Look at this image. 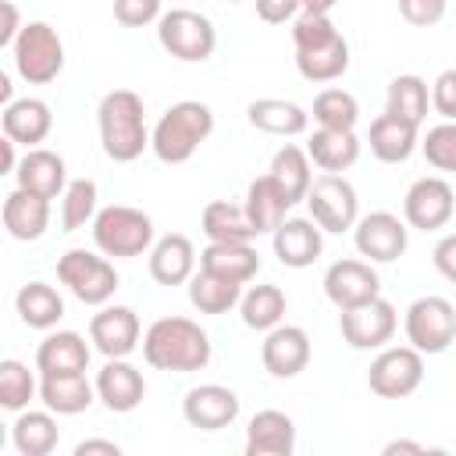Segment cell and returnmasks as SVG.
<instances>
[{"mask_svg":"<svg viewBox=\"0 0 456 456\" xmlns=\"http://www.w3.org/2000/svg\"><path fill=\"white\" fill-rule=\"evenodd\" d=\"M142 360L157 370L192 374L210 363V338L189 317H160L142 335Z\"/></svg>","mask_w":456,"mask_h":456,"instance_id":"obj_1","label":"cell"},{"mask_svg":"<svg viewBox=\"0 0 456 456\" xmlns=\"http://www.w3.org/2000/svg\"><path fill=\"white\" fill-rule=\"evenodd\" d=\"M142 114H146L142 110V96L132 93V89H110L100 100V107H96L100 142H103V153L114 164H132L150 146V132H146V118Z\"/></svg>","mask_w":456,"mask_h":456,"instance_id":"obj_2","label":"cell"},{"mask_svg":"<svg viewBox=\"0 0 456 456\" xmlns=\"http://www.w3.org/2000/svg\"><path fill=\"white\" fill-rule=\"evenodd\" d=\"M214 132V110L200 100H182L160 114V121L150 132V150L164 164H185L200 142Z\"/></svg>","mask_w":456,"mask_h":456,"instance_id":"obj_3","label":"cell"},{"mask_svg":"<svg viewBox=\"0 0 456 456\" xmlns=\"http://www.w3.org/2000/svg\"><path fill=\"white\" fill-rule=\"evenodd\" d=\"M93 242L103 256H142L153 246V221L139 207L110 203L93 217Z\"/></svg>","mask_w":456,"mask_h":456,"instance_id":"obj_4","label":"cell"},{"mask_svg":"<svg viewBox=\"0 0 456 456\" xmlns=\"http://www.w3.org/2000/svg\"><path fill=\"white\" fill-rule=\"evenodd\" d=\"M11 61L28 86H46L64 71V43L53 25L28 21L11 46Z\"/></svg>","mask_w":456,"mask_h":456,"instance_id":"obj_5","label":"cell"},{"mask_svg":"<svg viewBox=\"0 0 456 456\" xmlns=\"http://www.w3.org/2000/svg\"><path fill=\"white\" fill-rule=\"evenodd\" d=\"M157 39H160V46H164L171 57H178V61H185V64H200V61H207V57L214 53V46H217V28H214V21H210L207 14L189 11V7H175V11L160 14V21H157Z\"/></svg>","mask_w":456,"mask_h":456,"instance_id":"obj_6","label":"cell"},{"mask_svg":"<svg viewBox=\"0 0 456 456\" xmlns=\"http://www.w3.org/2000/svg\"><path fill=\"white\" fill-rule=\"evenodd\" d=\"M57 278L86 306H103L118 292V281H121L114 264L96 256V253H89V249H68L57 260Z\"/></svg>","mask_w":456,"mask_h":456,"instance_id":"obj_7","label":"cell"},{"mask_svg":"<svg viewBox=\"0 0 456 456\" xmlns=\"http://www.w3.org/2000/svg\"><path fill=\"white\" fill-rule=\"evenodd\" d=\"M303 203H306L310 217L321 224V232H331V235H342V232H349L360 221L356 189L342 175H328L324 171L321 178H314V185H310Z\"/></svg>","mask_w":456,"mask_h":456,"instance_id":"obj_8","label":"cell"},{"mask_svg":"<svg viewBox=\"0 0 456 456\" xmlns=\"http://www.w3.org/2000/svg\"><path fill=\"white\" fill-rule=\"evenodd\" d=\"M406 342L420 353H445L456 338V306L442 296H420L406 306Z\"/></svg>","mask_w":456,"mask_h":456,"instance_id":"obj_9","label":"cell"},{"mask_svg":"<svg viewBox=\"0 0 456 456\" xmlns=\"http://www.w3.org/2000/svg\"><path fill=\"white\" fill-rule=\"evenodd\" d=\"M424 381V353L413 346H388L370 360L367 385L381 399H406Z\"/></svg>","mask_w":456,"mask_h":456,"instance_id":"obj_10","label":"cell"},{"mask_svg":"<svg viewBox=\"0 0 456 456\" xmlns=\"http://www.w3.org/2000/svg\"><path fill=\"white\" fill-rule=\"evenodd\" d=\"M353 242L360 256H367L370 264H392L406 253L410 228L388 210H370L353 224Z\"/></svg>","mask_w":456,"mask_h":456,"instance_id":"obj_11","label":"cell"},{"mask_svg":"<svg viewBox=\"0 0 456 456\" xmlns=\"http://www.w3.org/2000/svg\"><path fill=\"white\" fill-rule=\"evenodd\" d=\"M395 306L381 296L338 314V328L349 349H381L395 335Z\"/></svg>","mask_w":456,"mask_h":456,"instance_id":"obj_12","label":"cell"},{"mask_svg":"<svg viewBox=\"0 0 456 456\" xmlns=\"http://www.w3.org/2000/svg\"><path fill=\"white\" fill-rule=\"evenodd\" d=\"M456 210V200H452V185L438 175H428V178H417L410 189H406V200H403V217L410 228H420V232H435V228H445L449 217Z\"/></svg>","mask_w":456,"mask_h":456,"instance_id":"obj_13","label":"cell"},{"mask_svg":"<svg viewBox=\"0 0 456 456\" xmlns=\"http://www.w3.org/2000/svg\"><path fill=\"white\" fill-rule=\"evenodd\" d=\"M324 296L338 310H349V306L378 299L381 296V278L370 267V260H335L324 271Z\"/></svg>","mask_w":456,"mask_h":456,"instance_id":"obj_14","label":"cell"},{"mask_svg":"<svg viewBox=\"0 0 456 456\" xmlns=\"http://www.w3.org/2000/svg\"><path fill=\"white\" fill-rule=\"evenodd\" d=\"M139 335H142V328H139V317L132 306H103L89 321V342L107 360L128 356L139 346Z\"/></svg>","mask_w":456,"mask_h":456,"instance_id":"obj_15","label":"cell"},{"mask_svg":"<svg viewBox=\"0 0 456 456\" xmlns=\"http://www.w3.org/2000/svg\"><path fill=\"white\" fill-rule=\"evenodd\" d=\"M260 363L274 378H296L310 363V335L299 324H278L260 346Z\"/></svg>","mask_w":456,"mask_h":456,"instance_id":"obj_16","label":"cell"},{"mask_svg":"<svg viewBox=\"0 0 456 456\" xmlns=\"http://www.w3.org/2000/svg\"><path fill=\"white\" fill-rule=\"evenodd\" d=\"M182 417L200 431H221L239 417V395L228 385H196L182 399Z\"/></svg>","mask_w":456,"mask_h":456,"instance_id":"obj_17","label":"cell"},{"mask_svg":"<svg viewBox=\"0 0 456 456\" xmlns=\"http://www.w3.org/2000/svg\"><path fill=\"white\" fill-rule=\"evenodd\" d=\"M146 395V381L142 370L132 367L125 356L107 360L96 370V399L110 410V413H132Z\"/></svg>","mask_w":456,"mask_h":456,"instance_id":"obj_18","label":"cell"},{"mask_svg":"<svg viewBox=\"0 0 456 456\" xmlns=\"http://www.w3.org/2000/svg\"><path fill=\"white\" fill-rule=\"evenodd\" d=\"M271 242H274V256L296 271L310 267L324 249V235H321V224L314 217H285L271 232Z\"/></svg>","mask_w":456,"mask_h":456,"instance_id":"obj_19","label":"cell"},{"mask_svg":"<svg viewBox=\"0 0 456 456\" xmlns=\"http://www.w3.org/2000/svg\"><path fill=\"white\" fill-rule=\"evenodd\" d=\"M4 228L18 242H36L50 228V200L28 189H14L4 196Z\"/></svg>","mask_w":456,"mask_h":456,"instance_id":"obj_20","label":"cell"},{"mask_svg":"<svg viewBox=\"0 0 456 456\" xmlns=\"http://www.w3.org/2000/svg\"><path fill=\"white\" fill-rule=\"evenodd\" d=\"M192 274H196V249L185 235L171 232L150 246V278L157 285H167V289L189 285Z\"/></svg>","mask_w":456,"mask_h":456,"instance_id":"obj_21","label":"cell"},{"mask_svg":"<svg viewBox=\"0 0 456 456\" xmlns=\"http://www.w3.org/2000/svg\"><path fill=\"white\" fill-rule=\"evenodd\" d=\"M14 178H18L21 189L39 192V196H46V200H57V196L68 189V167H64V157L53 153V150H43V146H32V150L18 160Z\"/></svg>","mask_w":456,"mask_h":456,"instance_id":"obj_22","label":"cell"},{"mask_svg":"<svg viewBox=\"0 0 456 456\" xmlns=\"http://www.w3.org/2000/svg\"><path fill=\"white\" fill-rule=\"evenodd\" d=\"M296 449V424L281 410L253 413L246 428V456H292Z\"/></svg>","mask_w":456,"mask_h":456,"instance_id":"obj_23","label":"cell"},{"mask_svg":"<svg viewBox=\"0 0 456 456\" xmlns=\"http://www.w3.org/2000/svg\"><path fill=\"white\" fill-rule=\"evenodd\" d=\"M0 125H4V135H11L14 142L21 146H36L50 135L53 128V114H50V103L39 100V96H21V100H11L0 114Z\"/></svg>","mask_w":456,"mask_h":456,"instance_id":"obj_24","label":"cell"},{"mask_svg":"<svg viewBox=\"0 0 456 456\" xmlns=\"http://www.w3.org/2000/svg\"><path fill=\"white\" fill-rule=\"evenodd\" d=\"M39 399L50 413L57 417H75L82 410L93 406L96 399V385H89L86 370H75V374H43L39 378Z\"/></svg>","mask_w":456,"mask_h":456,"instance_id":"obj_25","label":"cell"},{"mask_svg":"<svg viewBox=\"0 0 456 456\" xmlns=\"http://www.w3.org/2000/svg\"><path fill=\"white\" fill-rule=\"evenodd\" d=\"M306 153L314 167L328 175H342L360 160V139L353 128H317L306 139Z\"/></svg>","mask_w":456,"mask_h":456,"instance_id":"obj_26","label":"cell"},{"mask_svg":"<svg viewBox=\"0 0 456 456\" xmlns=\"http://www.w3.org/2000/svg\"><path fill=\"white\" fill-rule=\"evenodd\" d=\"M242 207H246V214H249V221H253V228H256V235H271V232L285 221V214H289L296 203L289 200V192H285L271 175H260V178L249 182Z\"/></svg>","mask_w":456,"mask_h":456,"instance_id":"obj_27","label":"cell"},{"mask_svg":"<svg viewBox=\"0 0 456 456\" xmlns=\"http://www.w3.org/2000/svg\"><path fill=\"white\" fill-rule=\"evenodd\" d=\"M246 118H249L253 128H260V132H267V135H285V139L303 135L306 125H310V114H306L299 103L278 100V96H260V100H253V103L246 107Z\"/></svg>","mask_w":456,"mask_h":456,"instance_id":"obj_28","label":"cell"},{"mask_svg":"<svg viewBox=\"0 0 456 456\" xmlns=\"http://www.w3.org/2000/svg\"><path fill=\"white\" fill-rule=\"evenodd\" d=\"M39 374H75L89 367V346L78 331H50L36 349Z\"/></svg>","mask_w":456,"mask_h":456,"instance_id":"obj_29","label":"cell"},{"mask_svg":"<svg viewBox=\"0 0 456 456\" xmlns=\"http://www.w3.org/2000/svg\"><path fill=\"white\" fill-rule=\"evenodd\" d=\"M200 228L210 242H249L256 239V228L246 214V207L232 200H210L200 214Z\"/></svg>","mask_w":456,"mask_h":456,"instance_id":"obj_30","label":"cell"},{"mask_svg":"<svg viewBox=\"0 0 456 456\" xmlns=\"http://www.w3.org/2000/svg\"><path fill=\"white\" fill-rule=\"evenodd\" d=\"M367 139H370V153L381 164H403L417 150V125H410L403 118H392V114H381V118L370 121Z\"/></svg>","mask_w":456,"mask_h":456,"instance_id":"obj_31","label":"cell"},{"mask_svg":"<svg viewBox=\"0 0 456 456\" xmlns=\"http://www.w3.org/2000/svg\"><path fill=\"white\" fill-rule=\"evenodd\" d=\"M200 267H207L214 274H224V278H235V281L246 285L260 271V253L249 242H210L200 253Z\"/></svg>","mask_w":456,"mask_h":456,"instance_id":"obj_32","label":"cell"},{"mask_svg":"<svg viewBox=\"0 0 456 456\" xmlns=\"http://www.w3.org/2000/svg\"><path fill=\"white\" fill-rule=\"evenodd\" d=\"M239 299H242V281L235 278L214 274L207 267H200L189 278V303L200 314H228L232 306H239Z\"/></svg>","mask_w":456,"mask_h":456,"instance_id":"obj_33","label":"cell"},{"mask_svg":"<svg viewBox=\"0 0 456 456\" xmlns=\"http://www.w3.org/2000/svg\"><path fill=\"white\" fill-rule=\"evenodd\" d=\"M14 310H18L21 324L46 331V328H53V324L64 317V299H61V292H57L53 285H46V281H28V285L18 289Z\"/></svg>","mask_w":456,"mask_h":456,"instance_id":"obj_34","label":"cell"},{"mask_svg":"<svg viewBox=\"0 0 456 456\" xmlns=\"http://www.w3.org/2000/svg\"><path fill=\"white\" fill-rule=\"evenodd\" d=\"M11 442L21 456H46L57 449L61 431L50 410H21L18 420L11 424Z\"/></svg>","mask_w":456,"mask_h":456,"instance_id":"obj_35","label":"cell"},{"mask_svg":"<svg viewBox=\"0 0 456 456\" xmlns=\"http://www.w3.org/2000/svg\"><path fill=\"white\" fill-rule=\"evenodd\" d=\"M296 68L306 82H335L346 75L349 68V43L346 36H335L324 46H310V50H296Z\"/></svg>","mask_w":456,"mask_h":456,"instance_id":"obj_36","label":"cell"},{"mask_svg":"<svg viewBox=\"0 0 456 456\" xmlns=\"http://www.w3.org/2000/svg\"><path fill=\"white\" fill-rule=\"evenodd\" d=\"M285 192L292 203H303L310 185H314V171H310V153L299 150L296 142H285L274 157H271V171H267Z\"/></svg>","mask_w":456,"mask_h":456,"instance_id":"obj_37","label":"cell"},{"mask_svg":"<svg viewBox=\"0 0 456 456\" xmlns=\"http://www.w3.org/2000/svg\"><path fill=\"white\" fill-rule=\"evenodd\" d=\"M428 103H431V93H428V82L420 75H395L388 82L385 114L403 118V121H410V125L420 128V121L428 118Z\"/></svg>","mask_w":456,"mask_h":456,"instance_id":"obj_38","label":"cell"},{"mask_svg":"<svg viewBox=\"0 0 456 456\" xmlns=\"http://www.w3.org/2000/svg\"><path fill=\"white\" fill-rule=\"evenodd\" d=\"M285 292L278 285H253L242 292L239 299V314H242V324L253 328V331H271L281 324L285 317Z\"/></svg>","mask_w":456,"mask_h":456,"instance_id":"obj_39","label":"cell"},{"mask_svg":"<svg viewBox=\"0 0 456 456\" xmlns=\"http://www.w3.org/2000/svg\"><path fill=\"white\" fill-rule=\"evenodd\" d=\"M96 217V182L93 178H71L61 192V232H78L93 224Z\"/></svg>","mask_w":456,"mask_h":456,"instance_id":"obj_40","label":"cell"},{"mask_svg":"<svg viewBox=\"0 0 456 456\" xmlns=\"http://www.w3.org/2000/svg\"><path fill=\"white\" fill-rule=\"evenodd\" d=\"M314 121H317V128H356L360 103L346 89H324L314 100Z\"/></svg>","mask_w":456,"mask_h":456,"instance_id":"obj_41","label":"cell"},{"mask_svg":"<svg viewBox=\"0 0 456 456\" xmlns=\"http://www.w3.org/2000/svg\"><path fill=\"white\" fill-rule=\"evenodd\" d=\"M36 392H39V385L21 360H0V406L4 410L21 413Z\"/></svg>","mask_w":456,"mask_h":456,"instance_id":"obj_42","label":"cell"},{"mask_svg":"<svg viewBox=\"0 0 456 456\" xmlns=\"http://www.w3.org/2000/svg\"><path fill=\"white\" fill-rule=\"evenodd\" d=\"M420 150H424V157L435 171L456 175V121H442V125L428 128Z\"/></svg>","mask_w":456,"mask_h":456,"instance_id":"obj_43","label":"cell"},{"mask_svg":"<svg viewBox=\"0 0 456 456\" xmlns=\"http://www.w3.org/2000/svg\"><path fill=\"white\" fill-rule=\"evenodd\" d=\"M335 36H342V32L335 28V21H331L328 14H310V11H303V14L292 21V43H296V50L324 46V43H331Z\"/></svg>","mask_w":456,"mask_h":456,"instance_id":"obj_44","label":"cell"},{"mask_svg":"<svg viewBox=\"0 0 456 456\" xmlns=\"http://www.w3.org/2000/svg\"><path fill=\"white\" fill-rule=\"evenodd\" d=\"M114 18L125 28H142L150 21H160V0H114Z\"/></svg>","mask_w":456,"mask_h":456,"instance_id":"obj_45","label":"cell"},{"mask_svg":"<svg viewBox=\"0 0 456 456\" xmlns=\"http://www.w3.org/2000/svg\"><path fill=\"white\" fill-rule=\"evenodd\" d=\"M445 7H449V0H399V14L417 28L438 25L445 18Z\"/></svg>","mask_w":456,"mask_h":456,"instance_id":"obj_46","label":"cell"},{"mask_svg":"<svg viewBox=\"0 0 456 456\" xmlns=\"http://www.w3.org/2000/svg\"><path fill=\"white\" fill-rule=\"evenodd\" d=\"M431 107L445 118V121H456V68L442 71L431 86Z\"/></svg>","mask_w":456,"mask_h":456,"instance_id":"obj_47","label":"cell"},{"mask_svg":"<svg viewBox=\"0 0 456 456\" xmlns=\"http://www.w3.org/2000/svg\"><path fill=\"white\" fill-rule=\"evenodd\" d=\"M253 4H256V18L267 21V25L292 21L303 11V0H253Z\"/></svg>","mask_w":456,"mask_h":456,"instance_id":"obj_48","label":"cell"},{"mask_svg":"<svg viewBox=\"0 0 456 456\" xmlns=\"http://www.w3.org/2000/svg\"><path fill=\"white\" fill-rule=\"evenodd\" d=\"M431 260H435L438 274H445L449 281H456V232H452V235H442V239L435 242Z\"/></svg>","mask_w":456,"mask_h":456,"instance_id":"obj_49","label":"cell"},{"mask_svg":"<svg viewBox=\"0 0 456 456\" xmlns=\"http://www.w3.org/2000/svg\"><path fill=\"white\" fill-rule=\"evenodd\" d=\"M0 14H4V25H0V46H14V39H18V32L25 28L21 21H18V7L11 4V0H0Z\"/></svg>","mask_w":456,"mask_h":456,"instance_id":"obj_50","label":"cell"},{"mask_svg":"<svg viewBox=\"0 0 456 456\" xmlns=\"http://www.w3.org/2000/svg\"><path fill=\"white\" fill-rule=\"evenodd\" d=\"M96 452H103V456H121V445H118V442H107V438H86V442L75 445V456H96Z\"/></svg>","mask_w":456,"mask_h":456,"instance_id":"obj_51","label":"cell"},{"mask_svg":"<svg viewBox=\"0 0 456 456\" xmlns=\"http://www.w3.org/2000/svg\"><path fill=\"white\" fill-rule=\"evenodd\" d=\"M14 146H18V142H14L11 135H4V139H0V160H4V164H0V175H14V171H18Z\"/></svg>","mask_w":456,"mask_h":456,"instance_id":"obj_52","label":"cell"},{"mask_svg":"<svg viewBox=\"0 0 456 456\" xmlns=\"http://www.w3.org/2000/svg\"><path fill=\"white\" fill-rule=\"evenodd\" d=\"M381 452H385V456H395V452H417V456H420V452H428V449H424L420 442H406V438H399V442H388Z\"/></svg>","mask_w":456,"mask_h":456,"instance_id":"obj_53","label":"cell"},{"mask_svg":"<svg viewBox=\"0 0 456 456\" xmlns=\"http://www.w3.org/2000/svg\"><path fill=\"white\" fill-rule=\"evenodd\" d=\"M335 4H338V0H303V11H310V14H328Z\"/></svg>","mask_w":456,"mask_h":456,"instance_id":"obj_54","label":"cell"},{"mask_svg":"<svg viewBox=\"0 0 456 456\" xmlns=\"http://www.w3.org/2000/svg\"><path fill=\"white\" fill-rule=\"evenodd\" d=\"M0 100H4V107L11 103V78L7 75H0Z\"/></svg>","mask_w":456,"mask_h":456,"instance_id":"obj_55","label":"cell"},{"mask_svg":"<svg viewBox=\"0 0 456 456\" xmlns=\"http://www.w3.org/2000/svg\"><path fill=\"white\" fill-rule=\"evenodd\" d=\"M228 4H239V0H228Z\"/></svg>","mask_w":456,"mask_h":456,"instance_id":"obj_56","label":"cell"}]
</instances>
